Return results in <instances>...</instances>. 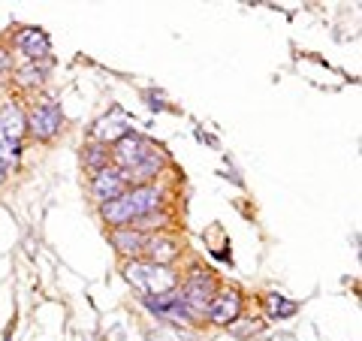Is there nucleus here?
Returning a JSON list of instances; mask_svg holds the SVG:
<instances>
[{
  "instance_id": "nucleus-8",
  "label": "nucleus",
  "mask_w": 362,
  "mask_h": 341,
  "mask_svg": "<svg viewBox=\"0 0 362 341\" xmlns=\"http://www.w3.org/2000/svg\"><path fill=\"white\" fill-rule=\"evenodd\" d=\"M16 45H18V52L25 54L28 61H49L52 42H49V37H45L42 30H37V28L21 30L18 37H16Z\"/></svg>"
},
{
  "instance_id": "nucleus-13",
  "label": "nucleus",
  "mask_w": 362,
  "mask_h": 341,
  "mask_svg": "<svg viewBox=\"0 0 362 341\" xmlns=\"http://www.w3.org/2000/svg\"><path fill=\"white\" fill-rule=\"evenodd\" d=\"M49 67H52V61H28L21 70L16 73V82L18 85H25V88H30V85H40L45 76H49Z\"/></svg>"
},
{
  "instance_id": "nucleus-14",
  "label": "nucleus",
  "mask_w": 362,
  "mask_h": 341,
  "mask_svg": "<svg viewBox=\"0 0 362 341\" xmlns=\"http://www.w3.org/2000/svg\"><path fill=\"white\" fill-rule=\"evenodd\" d=\"M82 161L90 173H103V169H109V145H88Z\"/></svg>"
},
{
  "instance_id": "nucleus-10",
  "label": "nucleus",
  "mask_w": 362,
  "mask_h": 341,
  "mask_svg": "<svg viewBox=\"0 0 362 341\" xmlns=\"http://www.w3.org/2000/svg\"><path fill=\"white\" fill-rule=\"evenodd\" d=\"M127 121H121L118 115L112 118H100L94 124V139H100V145H109V142H121L127 136Z\"/></svg>"
},
{
  "instance_id": "nucleus-12",
  "label": "nucleus",
  "mask_w": 362,
  "mask_h": 341,
  "mask_svg": "<svg viewBox=\"0 0 362 341\" xmlns=\"http://www.w3.org/2000/svg\"><path fill=\"white\" fill-rule=\"evenodd\" d=\"M112 245L118 248L121 254H142L145 251V236L136 233V230H115L112 233Z\"/></svg>"
},
{
  "instance_id": "nucleus-18",
  "label": "nucleus",
  "mask_w": 362,
  "mask_h": 341,
  "mask_svg": "<svg viewBox=\"0 0 362 341\" xmlns=\"http://www.w3.org/2000/svg\"><path fill=\"white\" fill-rule=\"evenodd\" d=\"M9 64H13V61H9V54H6V52H0V73H6V70H9Z\"/></svg>"
},
{
  "instance_id": "nucleus-3",
  "label": "nucleus",
  "mask_w": 362,
  "mask_h": 341,
  "mask_svg": "<svg viewBox=\"0 0 362 341\" xmlns=\"http://www.w3.org/2000/svg\"><path fill=\"white\" fill-rule=\"evenodd\" d=\"M124 275H127V281L133 287H139L142 293H148V296H166V293H173L175 284H178V275L173 269L154 266V263H139V260H133Z\"/></svg>"
},
{
  "instance_id": "nucleus-17",
  "label": "nucleus",
  "mask_w": 362,
  "mask_h": 341,
  "mask_svg": "<svg viewBox=\"0 0 362 341\" xmlns=\"http://www.w3.org/2000/svg\"><path fill=\"white\" fill-rule=\"evenodd\" d=\"M151 341H187V335L181 333V329H175V326H163L157 335H151Z\"/></svg>"
},
{
  "instance_id": "nucleus-5",
  "label": "nucleus",
  "mask_w": 362,
  "mask_h": 341,
  "mask_svg": "<svg viewBox=\"0 0 362 341\" xmlns=\"http://www.w3.org/2000/svg\"><path fill=\"white\" fill-rule=\"evenodd\" d=\"M61 124H64L61 106L52 103V100L40 103L37 109L30 112V118H28V127H30V133L37 136V139H52V136L61 130Z\"/></svg>"
},
{
  "instance_id": "nucleus-16",
  "label": "nucleus",
  "mask_w": 362,
  "mask_h": 341,
  "mask_svg": "<svg viewBox=\"0 0 362 341\" xmlns=\"http://www.w3.org/2000/svg\"><path fill=\"white\" fill-rule=\"evenodd\" d=\"M242 320H245V323H239V320L230 323V333H233V335L247 338V335H257L259 329H263V320H251V317H242Z\"/></svg>"
},
{
  "instance_id": "nucleus-11",
  "label": "nucleus",
  "mask_w": 362,
  "mask_h": 341,
  "mask_svg": "<svg viewBox=\"0 0 362 341\" xmlns=\"http://www.w3.org/2000/svg\"><path fill=\"white\" fill-rule=\"evenodd\" d=\"M145 251H148L154 266H166L178 257V245L173 238H151V242H145Z\"/></svg>"
},
{
  "instance_id": "nucleus-1",
  "label": "nucleus",
  "mask_w": 362,
  "mask_h": 341,
  "mask_svg": "<svg viewBox=\"0 0 362 341\" xmlns=\"http://www.w3.org/2000/svg\"><path fill=\"white\" fill-rule=\"evenodd\" d=\"M112 157H115V163L124 175H127V181H148L157 175V169H160L163 157L160 151L154 149L151 142H145L142 136L136 133H127L121 142H115V151H112Z\"/></svg>"
},
{
  "instance_id": "nucleus-19",
  "label": "nucleus",
  "mask_w": 362,
  "mask_h": 341,
  "mask_svg": "<svg viewBox=\"0 0 362 341\" xmlns=\"http://www.w3.org/2000/svg\"><path fill=\"white\" fill-rule=\"evenodd\" d=\"M4 178H6V169H4V166H0V185H4Z\"/></svg>"
},
{
  "instance_id": "nucleus-7",
  "label": "nucleus",
  "mask_w": 362,
  "mask_h": 341,
  "mask_svg": "<svg viewBox=\"0 0 362 341\" xmlns=\"http://www.w3.org/2000/svg\"><path fill=\"white\" fill-rule=\"evenodd\" d=\"M127 175L121 173V169H103V173L94 175V185H90V190H94V197L100 202H112L127 193Z\"/></svg>"
},
{
  "instance_id": "nucleus-9",
  "label": "nucleus",
  "mask_w": 362,
  "mask_h": 341,
  "mask_svg": "<svg viewBox=\"0 0 362 341\" xmlns=\"http://www.w3.org/2000/svg\"><path fill=\"white\" fill-rule=\"evenodd\" d=\"M25 118H21V112L9 103L0 109V145H6V142H18L21 139V133H25Z\"/></svg>"
},
{
  "instance_id": "nucleus-15",
  "label": "nucleus",
  "mask_w": 362,
  "mask_h": 341,
  "mask_svg": "<svg viewBox=\"0 0 362 341\" xmlns=\"http://www.w3.org/2000/svg\"><path fill=\"white\" fill-rule=\"evenodd\" d=\"M263 305H266L269 317H290V314H296V308H299L296 302H290V299H284V296H278V293H269V296L263 299Z\"/></svg>"
},
{
  "instance_id": "nucleus-6",
  "label": "nucleus",
  "mask_w": 362,
  "mask_h": 341,
  "mask_svg": "<svg viewBox=\"0 0 362 341\" xmlns=\"http://www.w3.org/2000/svg\"><path fill=\"white\" fill-rule=\"evenodd\" d=\"M209 320L211 323H218V326H230L233 320H239V314H242V296L239 293H214L211 302H209Z\"/></svg>"
},
{
  "instance_id": "nucleus-2",
  "label": "nucleus",
  "mask_w": 362,
  "mask_h": 341,
  "mask_svg": "<svg viewBox=\"0 0 362 341\" xmlns=\"http://www.w3.org/2000/svg\"><path fill=\"white\" fill-rule=\"evenodd\" d=\"M157 206H160V190L142 185V187L127 190L118 200L103 202V209H100V212H103V221H109L112 226H121V230H124V224L148 218Z\"/></svg>"
},
{
  "instance_id": "nucleus-4",
  "label": "nucleus",
  "mask_w": 362,
  "mask_h": 341,
  "mask_svg": "<svg viewBox=\"0 0 362 341\" xmlns=\"http://www.w3.org/2000/svg\"><path fill=\"white\" fill-rule=\"evenodd\" d=\"M211 296H214V281L206 275V272H194L190 281L185 284V290H181V299H185V305H187V311H190L194 320L206 317V308H209Z\"/></svg>"
}]
</instances>
